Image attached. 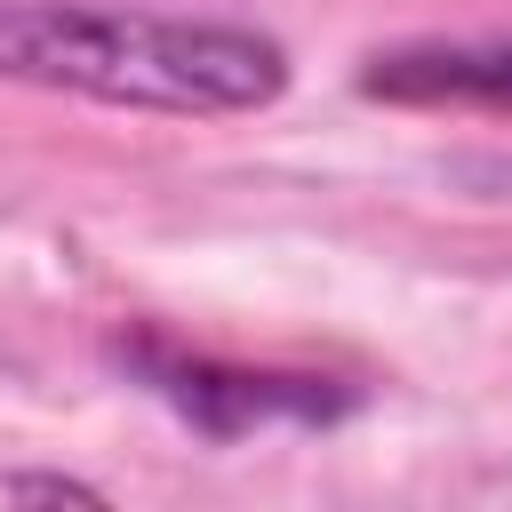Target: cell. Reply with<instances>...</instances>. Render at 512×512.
Here are the masks:
<instances>
[{
	"instance_id": "obj_1",
	"label": "cell",
	"mask_w": 512,
	"mask_h": 512,
	"mask_svg": "<svg viewBox=\"0 0 512 512\" xmlns=\"http://www.w3.org/2000/svg\"><path fill=\"white\" fill-rule=\"evenodd\" d=\"M0 80L120 112L224 120V112H264L288 88V48L256 24H216V16L0 0Z\"/></svg>"
},
{
	"instance_id": "obj_2",
	"label": "cell",
	"mask_w": 512,
	"mask_h": 512,
	"mask_svg": "<svg viewBox=\"0 0 512 512\" xmlns=\"http://www.w3.org/2000/svg\"><path fill=\"white\" fill-rule=\"evenodd\" d=\"M112 368L128 384H144L176 424H192L200 440H248V432H280V424H344L360 408L352 384L336 376H304V368H240L216 352H184L160 328H128L104 344Z\"/></svg>"
},
{
	"instance_id": "obj_3",
	"label": "cell",
	"mask_w": 512,
	"mask_h": 512,
	"mask_svg": "<svg viewBox=\"0 0 512 512\" xmlns=\"http://www.w3.org/2000/svg\"><path fill=\"white\" fill-rule=\"evenodd\" d=\"M368 104L408 112H488L512 120V40H400L360 64Z\"/></svg>"
},
{
	"instance_id": "obj_4",
	"label": "cell",
	"mask_w": 512,
	"mask_h": 512,
	"mask_svg": "<svg viewBox=\"0 0 512 512\" xmlns=\"http://www.w3.org/2000/svg\"><path fill=\"white\" fill-rule=\"evenodd\" d=\"M24 496H48V504H104L96 480H72V472H0V504H24Z\"/></svg>"
}]
</instances>
